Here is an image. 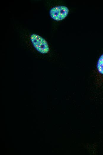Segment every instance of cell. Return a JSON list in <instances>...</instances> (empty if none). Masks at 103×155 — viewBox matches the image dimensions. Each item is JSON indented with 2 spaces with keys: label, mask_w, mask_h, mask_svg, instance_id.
<instances>
[{
  "label": "cell",
  "mask_w": 103,
  "mask_h": 155,
  "mask_svg": "<svg viewBox=\"0 0 103 155\" xmlns=\"http://www.w3.org/2000/svg\"><path fill=\"white\" fill-rule=\"evenodd\" d=\"M30 38L33 46L38 52L42 54H46L49 52L48 44L44 38L36 34H32Z\"/></svg>",
  "instance_id": "6da1fadb"
},
{
  "label": "cell",
  "mask_w": 103,
  "mask_h": 155,
  "mask_svg": "<svg viewBox=\"0 0 103 155\" xmlns=\"http://www.w3.org/2000/svg\"><path fill=\"white\" fill-rule=\"evenodd\" d=\"M69 12V9L66 7L59 6L52 8L49 14L52 19L59 21L64 19L68 14Z\"/></svg>",
  "instance_id": "7a4b0ae2"
},
{
  "label": "cell",
  "mask_w": 103,
  "mask_h": 155,
  "mask_svg": "<svg viewBox=\"0 0 103 155\" xmlns=\"http://www.w3.org/2000/svg\"><path fill=\"white\" fill-rule=\"evenodd\" d=\"M97 68L98 72L103 74V54L99 58L97 64Z\"/></svg>",
  "instance_id": "3957f363"
}]
</instances>
